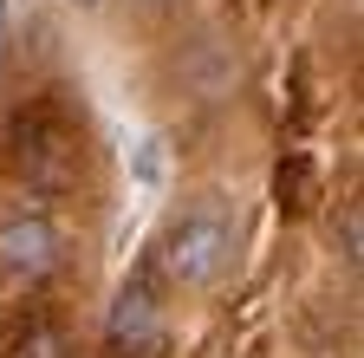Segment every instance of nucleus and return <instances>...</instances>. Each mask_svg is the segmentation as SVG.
<instances>
[{"mask_svg": "<svg viewBox=\"0 0 364 358\" xmlns=\"http://www.w3.org/2000/svg\"><path fill=\"white\" fill-rule=\"evenodd\" d=\"M228 260H235V228L215 209L182 215L169 228V241H163V274L182 280V287H215L228 274Z\"/></svg>", "mask_w": 364, "mask_h": 358, "instance_id": "1", "label": "nucleus"}, {"mask_svg": "<svg viewBox=\"0 0 364 358\" xmlns=\"http://www.w3.org/2000/svg\"><path fill=\"white\" fill-rule=\"evenodd\" d=\"M144 7H169V0H144Z\"/></svg>", "mask_w": 364, "mask_h": 358, "instance_id": "6", "label": "nucleus"}, {"mask_svg": "<svg viewBox=\"0 0 364 358\" xmlns=\"http://www.w3.org/2000/svg\"><path fill=\"white\" fill-rule=\"evenodd\" d=\"M130 183L144 189V196H163V189H169V144H163V137L130 144Z\"/></svg>", "mask_w": 364, "mask_h": 358, "instance_id": "4", "label": "nucleus"}, {"mask_svg": "<svg viewBox=\"0 0 364 358\" xmlns=\"http://www.w3.org/2000/svg\"><path fill=\"white\" fill-rule=\"evenodd\" d=\"M111 339H117L124 352L156 345V300H150V287H144V280L117 293V306H111Z\"/></svg>", "mask_w": 364, "mask_h": 358, "instance_id": "3", "label": "nucleus"}, {"mask_svg": "<svg viewBox=\"0 0 364 358\" xmlns=\"http://www.w3.org/2000/svg\"><path fill=\"white\" fill-rule=\"evenodd\" d=\"M33 358H59V339H53V332H39V339H33Z\"/></svg>", "mask_w": 364, "mask_h": 358, "instance_id": "5", "label": "nucleus"}, {"mask_svg": "<svg viewBox=\"0 0 364 358\" xmlns=\"http://www.w3.org/2000/svg\"><path fill=\"white\" fill-rule=\"evenodd\" d=\"M0 20H7V0H0Z\"/></svg>", "mask_w": 364, "mask_h": 358, "instance_id": "7", "label": "nucleus"}, {"mask_svg": "<svg viewBox=\"0 0 364 358\" xmlns=\"http://www.w3.org/2000/svg\"><path fill=\"white\" fill-rule=\"evenodd\" d=\"M65 241L59 228L46 215H7L0 221V274H14V280H46L59 267Z\"/></svg>", "mask_w": 364, "mask_h": 358, "instance_id": "2", "label": "nucleus"}, {"mask_svg": "<svg viewBox=\"0 0 364 358\" xmlns=\"http://www.w3.org/2000/svg\"><path fill=\"white\" fill-rule=\"evenodd\" d=\"M78 7H98V0H78Z\"/></svg>", "mask_w": 364, "mask_h": 358, "instance_id": "8", "label": "nucleus"}]
</instances>
